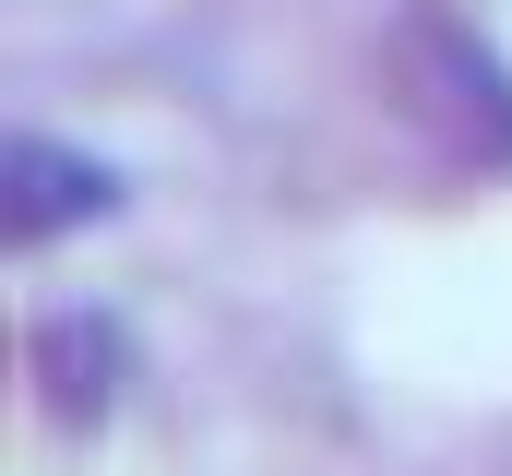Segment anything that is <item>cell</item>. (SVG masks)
Instances as JSON below:
<instances>
[{
    "instance_id": "6da1fadb",
    "label": "cell",
    "mask_w": 512,
    "mask_h": 476,
    "mask_svg": "<svg viewBox=\"0 0 512 476\" xmlns=\"http://www.w3.org/2000/svg\"><path fill=\"white\" fill-rule=\"evenodd\" d=\"M120 203V179L96 167V155H72V143H48V131H12L0 143V238L12 250H48L60 227H96Z\"/></svg>"
},
{
    "instance_id": "7a4b0ae2",
    "label": "cell",
    "mask_w": 512,
    "mask_h": 476,
    "mask_svg": "<svg viewBox=\"0 0 512 476\" xmlns=\"http://www.w3.org/2000/svg\"><path fill=\"white\" fill-rule=\"evenodd\" d=\"M24 369H36V405H48L60 429H96V417L120 405V381H131V334L96 322V310H48L36 346H24Z\"/></svg>"
}]
</instances>
